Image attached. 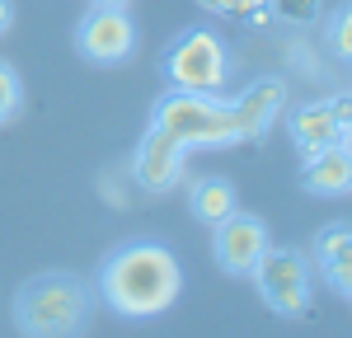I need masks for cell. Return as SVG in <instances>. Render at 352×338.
<instances>
[{
  "instance_id": "1",
  "label": "cell",
  "mask_w": 352,
  "mask_h": 338,
  "mask_svg": "<svg viewBox=\"0 0 352 338\" xmlns=\"http://www.w3.org/2000/svg\"><path fill=\"white\" fill-rule=\"evenodd\" d=\"M184 291V268L169 245L160 240H127L104 254L94 273V296L109 306L118 319H155L179 301Z\"/></svg>"
},
{
  "instance_id": "2",
  "label": "cell",
  "mask_w": 352,
  "mask_h": 338,
  "mask_svg": "<svg viewBox=\"0 0 352 338\" xmlns=\"http://www.w3.org/2000/svg\"><path fill=\"white\" fill-rule=\"evenodd\" d=\"M94 306V282L80 273H38L14 291V329L24 338H85Z\"/></svg>"
},
{
  "instance_id": "3",
  "label": "cell",
  "mask_w": 352,
  "mask_h": 338,
  "mask_svg": "<svg viewBox=\"0 0 352 338\" xmlns=\"http://www.w3.org/2000/svg\"><path fill=\"white\" fill-rule=\"evenodd\" d=\"M151 127L174 137L184 150H230L244 146L240 117L230 94H192V89H164L151 109Z\"/></svg>"
},
{
  "instance_id": "4",
  "label": "cell",
  "mask_w": 352,
  "mask_h": 338,
  "mask_svg": "<svg viewBox=\"0 0 352 338\" xmlns=\"http://www.w3.org/2000/svg\"><path fill=\"white\" fill-rule=\"evenodd\" d=\"M230 47L221 43L217 28L197 24V28H184L169 47L160 52V76H164V89H192V94H226L230 84Z\"/></svg>"
},
{
  "instance_id": "5",
  "label": "cell",
  "mask_w": 352,
  "mask_h": 338,
  "mask_svg": "<svg viewBox=\"0 0 352 338\" xmlns=\"http://www.w3.org/2000/svg\"><path fill=\"white\" fill-rule=\"evenodd\" d=\"M249 282H254L258 301L272 315L300 319L310 310V296H315V263L300 249H292V245H268L263 258L249 268Z\"/></svg>"
},
{
  "instance_id": "6",
  "label": "cell",
  "mask_w": 352,
  "mask_h": 338,
  "mask_svg": "<svg viewBox=\"0 0 352 338\" xmlns=\"http://www.w3.org/2000/svg\"><path fill=\"white\" fill-rule=\"evenodd\" d=\"M76 52L89 66H122L136 52V24L127 10H104V5H89L80 24H76Z\"/></svg>"
},
{
  "instance_id": "7",
  "label": "cell",
  "mask_w": 352,
  "mask_h": 338,
  "mask_svg": "<svg viewBox=\"0 0 352 338\" xmlns=\"http://www.w3.org/2000/svg\"><path fill=\"white\" fill-rule=\"evenodd\" d=\"M272 245L268 225L258 221L254 212H230L226 221L212 225V258H217V268L226 278H249V268L263 258V249Z\"/></svg>"
},
{
  "instance_id": "8",
  "label": "cell",
  "mask_w": 352,
  "mask_h": 338,
  "mask_svg": "<svg viewBox=\"0 0 352 338\" xmlns=\"http://www.w3.org/2000/svg\"><path fill=\"white\" fill-rule=\"evenodd\" d=\"M287 137H292V146L300 150V160H305V155H315V150H324V146H333V141H352L348 94L287 109Z\"/></svg>"
},
{
  "instance_id": "9",
  "label": "cell",
  "mask_w": 352,
  "mask_h": 338,
  "mask_svg": "<svg viewBox=\"0 0 352 338\" xmlns=\"http://www.w3.org/2000/svg\"><path fill=\"white\" fill-rule=\"evenodd\" d=\"M184 169H188V150L174 137H164L160 127H146V137L136 141L132 150V183L151 197H164L169 188L184 183Z\"/></svg>"
},
{
  "instance_id": "10",
  "label": "cell",
  "mask_w": 352,
  "mask_h": 338,
  "mask_svg": "<svg viewBox=\"0 0 352 338\" xmlns=\"http://www.w3.org/2000/svg\"><path fill=\"white\" fill-rule=\"evenodd\" d=\"M230 104H235L244 141H263L277 127V117L287 113V84L277 80V76H263V80L244 84V94H235Z\"/></svg>"
},
{
  "instance_id": "11",
  "label": "cell",
  "mask_w": 352,
  "mask_h": 338,
  "mask_svg": "<svg viewBox=\"0 0 352 338\" xmlns=\"http://www.w3.org/2000/svg\"><path fill=\"white\" fill-rule=\"evenodd\" d=\"M310 254H315L320 282L333 286V296H343V301H348V296H352V230H348V221L320 225Z\"/></svg>"
},
{
  "instance_id": "12",
  "label": "cell",
  "mask_w": 352,
  "mask_h": 338,
  "mask_svg": "<svg viewBox=\"0 0 352 338\" xmlns=\"http://www.w3.org/2000/svg\"><path fill=\"white\" fill-rule=\"evenodd\" d=\"M300 188L310 197H348L352 188V150L348 141H333L324 150L300 160Z\"/></svg>"
},
{
  "instance_id": "13",
  "label": "cell",
  "mask_w": 352,
  "mask_h": 338,
  "mask_svg": "<svg viewBox=\"0 0 352 338\" xmlns=\"http://www.w3.org/2000/svg\"><path fill=\"white\" fill-rule=\"evenodd\" d=\"M235 207H240V197H235V183L230 179L207 174V179H192L188 183V212H192V221H202L207 230L217 221H226Z\"/></svg>"
},
{
  "instance_id": "14",
  "label": "cell",
  "mask_w": 352,
  "mask_h": 338,
  "mask_svg": "<svg viewBox=\"0 0 352 338\" xmlns=\"http://www.w3.org/2000/svg\"><path fill=\"white\" fill-rule=\"evenodd\" d=\"M19 113H24V80H19V71L0 56V127L14 122Z\"/></svg>"
},
{
  "instance_id": "15",
  "label": "cell",
  "mask_w": 352,
  "mask_h": 338,
  "mask_svg": "<svg viewBox=\"0 0 352 338\" xmlns=\"http://www.w3.org/2000/svg\"><path fill=\"white\" fill-rule=\"evenodd\" d=\"M324 43L338 61H352V10L348 5L333 10V19H329V28H324Z\"/></svg>"
},
{
  "instance_id": "16",
  "label": "cell",
  "mask_w": 352,
  "mask_h": 338,
  "mask_svg": "<svg viewBox=\"0 0 352 338\" xmlns=\"http://www.w3.org/2000/svg\"><path fill=\"white\" fill-rule=\"evenodd\" d=\"M212 14H249L254 24H268V0H197Z\"/></svg>"
},
{
  "instance_id": "17",
  "label": "cell",
  "mask_w": 352,
  "mask_h": 338,
  "mask_svg": "<svg viewBox=\"0 0 352 338\" xmlns=\"http://www.w3.org/2000/svg\"><path fill=\"white\" fill-rule=\"evenodd\" d=\"M268 5L287 24H310V19H320V0H268Z\"/></svg>"
},
{
  "instance_id": "18",
  "label": "cell",
  "mask_w": 352,
  "mask_h": 338,
  "mask_svg": "<svg viewBox=\"0 0 352 338\" xmlns=\"http://www.w3.org/2000/svg\"><path fill=\"white\" fill-rule=\"evenodd\" d=\"M10 24H14V0H0V38L10 33Z\"/></svg>"
},
{
  "instance_id": "19",
  "label": "cell",
  "mask_w": 352,
  "mask_h": 338,
  "mask_svg": "<svg viewBox=\"0 0 352 338\" xmlns=\"http://www.w3.org/2000/svg\"><path fill=\"white\" fill-rule=\"evenodd\" d=\"M89 5H104V10H127L132 0H89Z\"/></svg>"
}]
</instances>
